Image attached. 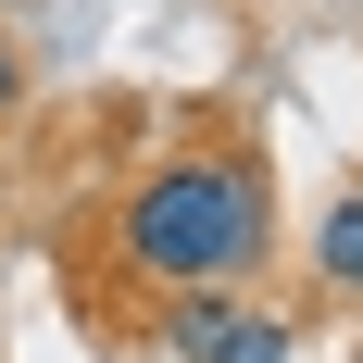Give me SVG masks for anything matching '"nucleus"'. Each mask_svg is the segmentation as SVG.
<instances>
[{"label": "nucleus", "instance_id": "1", "mask_svg": "<svg viewBox=\"0 0 363 363\" xmlns=\"http://www.w3.org/2000/svg\"><path fill=\"white\" fill-rule=\"evenodd\" d=\"M113 251L138 263L150 289H176V301L188 289H238L276 251V188H263V163H163V176L125 188Z\"/></svg>", "mask_w": 363, "mask_h": 363}, {"label": "nucleus", "instance_id": "2", "mask_svg": "<svg viewBox=\"0 0 363 363\" xmlns=\"http://www.w3.org/2000/svg\"><path fill=\"white\" fill-rule=\"evenodd\" d=\"M163 338H176V363H289V326L276 313H238L225 289H188Z\"/></svg>", "mask_w": 363, "mask_h": 363}, {"label": "nucleus", "instance_id": "3", "mask_svg": "<svg viewBox=\"0 0 363 363\" xmlns=\"http://www.w3.org/2000/svg\"><path fill=\"white\" fill-rule=\"evenodd\" d=\"M313 263H326V289H363V201H338V213H326Z\"/></svg>", "mask_w": 363, "mask_h": 363}, {"label": "nucleus", "instance_id": "4", "mask_svg": "<svg viewBox=\"0 0 363 363\" xmlns=\"http://www.w3.org/2000/svg\"><path fill=\"white\" fill-rule=\"evenodd\" d=\"M26 101V50H13V38H0V113Z\"/></svg>", "mask_w": 363, "mask_h": 363}]
</instances>
